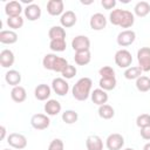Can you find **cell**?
<instances>
[{
    "mask_svg": "<svg viewBox=\"0 0 150 150\" xmlns=\"http://www.w3.org/2000/svg\"><path fill=\"white\" fill-rule=\"evenodd\" d=\"M0 130H1V139H4L5 136H6V128L4 125H1L0 127Z\"/></svg>",
    "mask_w": 150,
    "mask_h": 150,
    "instance_id": "cell-43",
    "label": "cell"
},
{
    "mask_svg": "<svg viewBox=\"0 0 150 150\" xmlns=\"http://www.w3.org/2000/svg\"><path fill=\"white\" fill-rule=\"evenodd\" d=\"M67 43L66 40H50L49 42V48L53 52H63L66 50Z\"/></svg>",
    "mask_w": 150,
    "mask_h": 150,
    "instance_id": "cell-35",
    "label": "cell"
},
{
    "mask_svg": "<svg viewBox=\"0 0 150 150\" xmlns=\"http://www.w3.org/2000/svg\"><path fill=\"white\" fill-rule=\"evenodd\" d=\"M134 13L139 18L146 16L150 13V4L146 1H138L134 7Z\"/></svg>",
    "mask_w": 150,
    "mask_h": 150,
    "instance_id": "cell-24",
    "label": "cell"
},
{
    "mask_svg": "<svg viewBox=\"0 0 150 150\" xmlns=\"http://www.w3.org/2000/svg\"><path fill=\"white\" fill-rule=\"evenodd\" d=\"M124 150H134V149H132V148H125Z\"/></svg>",
    "mask_w": 150,
    "mask_h": 150,
    "instance_id": "cell-45",
    "label": "cell"
},
{
    "mask_svg": "<svg viewBox=\"0 0 150 150\" xmlns=\"http://www.w3.org/2000/svg\"><path fill=\"white\" fill-rule=\"evenodd\" d=\"M123 14H124V9H112L109 14V20L114 26H120L123 19Z\"/></svg>",
    "mask_w": 150,
    "mask_h": 150,
    "instance_id": "cell-29",
    "label": "cell"
},
{
    "mask_svg": "<svg viewBox=\"0 0 150 150\" xmlns=\"http://www.w3.org/2000/svg\"><path fill=\"white\" fill-rule=\"evenodd\" d=\"M52 89L59 96H64L69 91V84L63 77H56L52 81Z\"/></svg>",
    "mask_w": 150,
    "mask_h": 150,
    "instance_id": "cell-9",
    "label": "cell"
},
{
    "mask_svg": "<svg viewBox=\"0 0 150 150\" xmlns=\"http://www.w3.org/2000/svg\"><path fill=\"white\" fill-rule=\"evenodd\" d=\"M77 21V18H76V14L73 12V11H66L61 18H60V23L63 28H70L73 27Z\"/></svg>",
    "mask_w": 150,
    "mask_h": 150,
    "instance_id": "cell-18",
    "label": "cell"
},
{
    "mask_svg": "<svg viewBox=\"0 0 150 150\" xmlns=\"http://www.w3.org/2000/svg\"><path fill=\"white\" fill-rule=\"evenodd\" d=\"M68 61L62 57V56H57V59L55 60V63H54V67H53V71H56V73H62L66 67L68 66Z\"/></svg>",
    "mask_w": 150,
    "mask_h": 150,
    "instance_id": "cell-36",
    "label": "cell"
},
{
    "mask_svg": "<svg viewBox=\"0 0 150 150\" xmlns=\"http://www.w3.org/2000/svg\"><path fill=\"white\" fill-rule=\"evenodd\" d=\"M71 47L76 52H84L90 49V40L86 35H76L71 40Z\"/></svg>",
    "mask_w": 150,
    "mask_h": 150,
    "instance_id": "cell-8",
    "label": "cell"
},
{
    "mask_svg": "<svg viewBox=\"0 0 150 150\" xmlns=\"http://www.w3.org/2000/svg\"><path fill=\"white\" fill-rule=\"evenodd\" d=\"M143 150H150V142H149V143H146V144L143 146Z\"/></svg>",
    "mask_w": 150,
    "mask_h": 150,
    "instance_id": "cell-44",
    "label": "cell"
},
{
    "mask_svg": "<svg viewBox=\"0 0 150 150\" xmlns=\"http://www.w3.org/2000/svg\"><path fill=\"white\" fill-rule=\"evenodd\" d=\"M115 63L120 68H129L132 63L131 53L128 49H118L115 53Z\"/></svg>",
    "mask_w": 150,
    "mask_h": 150,
    "instance_id": "cell-2",
    "label": "cell"
},
{
    "mask_svg": "<svg viewBox=\"0 0 150 150\" xmlns=\"http://www.w3.org/2000/svg\"><path fill=\"white\" fill-rule=\"evenodd\" d=\"M48 150H64V144L63 141L60 138H55L53 139L49 145H48Z\"/></svg>",
    "mask_w": 150,
    "mask_h": 150,
    "instance_id": "cell-40",
    "label": "cell"
},
{
    "mask_svg": "<svg viewBox=\"0 0 150 150\" xmlns=\"http://www.w3.org/2000/svg\"><path fill=\"white\" fill-rule=\"evenodd\" d=\"M23 13L26 19H28L29 21H35L41 16V8L36 4H30L26 6V8L23 9Z\"/></svg>",
    "mask_w": 150,
    "mask_h": 150,
    "instance_id": "cell-14",
    "label": "cell"
},
{
    "mask_svg": "<svg viewBox=\"0 0 150 150\" xmlns=\"http://www.w3.org/2000/svg\"><path fill=\"white\" fill-rule=\"evenodd\" d=\"M98 74L101 75L102 79H112V77H115V70L110 66H103L102 68H100Z\"/></svg>",
    "mask_w": 150,
    "mask_h": 150,
    "instance_id": "cell-37",
    "label": "cell"
},
{
    "mask_svg": "<svg viewBox=\"0 0 150 150\" xmlns=\"http://www.w3.org/2000/svg\"><path fill=\"white\" fill-rule=\"evenodd\" d=\"M91 87H93V81L90 77H86V76L81 77L71 88L73 97L77 101H86L91 94L90 93Z\"/></svg>",
    "mask_w": 150,
    "mask_h": 150,
    "instance_id": "cell-1",
    "label": "cell"
},
{
    "mask_svg": "<svg viewBox=\"0 0 150 150\" xmlns=\"http://www.w3.org/2000/svg\"><path fill=\"white\" fill-rule=\"evenodd\" d=\"M124 145V137L121 134H110L105 139V146L108 150H121Z\"/></svg>",
    "mask_w": 150,
    "mask_h": 150,
    "instance_id": "cell-5",
    "label": "cell"
},
{
    "mask_svg": "<svg viewBox=\"0 0 150 150\" xmlns=\"http://www.w3.org/2000/svg\"><path fill=\"white\" fill-rule=\"evenodd\" d=\"M7 26L12 29H19L23 26V18L20 16H14V18H7Z\"/></svg>",
    "mask_w": 150,
    "mask_h": 150,
    "instance_id": "cell-34",
    "label": "cell"
},
{
    "mask_svg": "<svg viewBox=\"0 0 150 150\" xmlns=\"http://www.w3.org/2000/svg\"><path fill=\"white\" fill-rule=\"evenodd\" d=\"M11 97L14 102L16 103H21L27 98V93L26 89L22 86H16L13 87V89L11 90Z\"/></svg>",
    "mask_w": 150,
    "mask_h": 150,
    "instance_id": "cell-22",
    "label": "cell"
},
{
    "mask_svg": "<svg viewBox=\"0 0 150 150\" xmlns=\"http://www.w3.org/2000/svg\"><path fill=\"white\" fill-rule=\"evenodd\" d=\"M64 4L62 0H49L47 2V12L52 16L62 15L64 12Z\"/></svg>",
    "mask_w": 150,
    "mask_h": 150,
    "instance_id": "cell-10",
    "label": "cell"
},
{
    "mask_svg": "<svg viewBox=\"0 0 150 150\" xmlns=\"http://www.w3.org/2000/svg\"><path fill=\"white\" fill-rule=\"evenodd\" d=\"M4 150H9V149H4Z\"/></svg>",
    "mask_w": 150,
    "mask_h": 150,
    "instance_id": "cell-46",
    "label": "cell"
},
{
    "mask_svg": "<svg viewBox=\"0 0 150 150\" xmlns=\"http://www.w3.org/2000/svg\"><path fill=\"white\" fill-rule=\"evenodd\" d=\"M136 40V33L131 29H125V30H122L121 33H118L117 38H116V41H117V45L121 46V47H127V46H130L135 42Z\"/></svg>",
    "mask_w": 150,
    "mask_h": 150,
    "instance_id": "cell-7",
    "label": "cell"
},
{
    "mask_svg": "<svg viewBox=\"0 0 150 150\" xmlns=\"http://www.w3.org/2000/svg\"><path fill=\"white\" fill-rule=\"evenodd\" d=\"M7 143L14 148V149H19L22 150L27 146V138L25 135L19 134V132H12L8 135L7 137Z\"/></svg>",
    "mask_w": 150,
    "mask_h": 150,
    "instance_id": "cell-4",
    "label": "cell"
},
{
    "mask_svg": "<svg viewBox=\"0 0 150 150\" xmlns=\"http://www.w3.org/2000/svg\"><path fill=\"white\" fill-rule=\"evenodd\" d=\"M43 109H45V112H46L48 116H56L59 112H61L62 107H61V103H60L59 101L50 98V100H48V101L45 103Z\"/></svg>",
    "mask_w": 150,
    "mask_h": 150,
    "instance_id": "cell-17",
    "label": "cell"
},
{
    "mask_svg": "<svg viewBox=\"0 0 150 150\" xmlns=\"http://www.w3.org/2000/svg\"><path fill=\"white\" fill-rule=\"evenodd\" d=\"M50 94H52V88L46 83L38 84L34 89V96L39 101H48Z\"/></svg>",
    "mask_w": 150,
    "mask_h": 150,
    "instance_id": "cell-12",
    "label": "cell"
},
{
    "mask_svg": "<svg viewBox=\"0 0 150 150\" xmlns=\"http://www.w3.org/2000/svg\"><path fill=\"white\" fill-rule=\"evenodd\" d=\"M101 5L105 9H112L116 6V1L115 0H102L101 1Z\"/></svg>",
    "mask_w": 150,
    "mask_h": 150,
    "instance_id": "cell-42",
    "label": "cell"
},
{
    "mask_svg": "<svg viewBox=\"0 0 150 150\" xmlns=\"http://www.w3.org/2000/svg\"><path fill=\"white\" fill-rule=\"evenodd\" d=\"M75 63L79 66H86L90 62L91 60V54L90 50H84V52H76L74 55Z\"/></svg>",
    "mask_w": 150,
    "mask_h": 150,
    "instance_id": "cell-25",
    "label": "cell"
},
{
    "mask_svg": "<svg viewBox=\"0 0 150 150\" xmlns=\"http://www.w3.org/2000/svg\"><path fill=\"white\" fill-rule=\"evenodd\" d=\"M134 23H135V15H134V13H131L130 11L124 9L123 19H122V22H121L120 27H122V28H130Z\"/></svg>",
    "mask_w": 150,
    "mask_h": 150,
    "instance_id": "cell-31",
    "label": "cell"
},
{
    "mask_svg": "<svg viewBox=\"0 0 150 150\" xmlns=\"http://www.w3.org/2000/svg\"><path fill=\"white\" fill-rule=\"evenodd\" d=\"M50 40H66V30L62 26H53L48 30Z\"/></svg>",
    "mask_w": 150,
    "mask_h": 150,
    "instance_id": "cell-23",
    "label": "cell"
},
{
    "mask_svg": "<svg viewBox=\"0 0 150 150\" xmlns=\"http://www.w3.org/2000/svg\"><path fill=\"white\" fill-rule=\"evenodd\" d=\"M136 125L138 128H145L150 125V115L149 114H141L136 118Z\"/></svg>",
    "mask_w": 150,
    "mask_h": 150,
    "instance_id": "cell-38",
    "label": "cell"
},
{
    "mask_svg": "<svg viewBox=\"0 0 150 150\" xmlns=\"http://www.w3.org/2000/svg\"><path fill=\"white\" fill-rule=\"evenodd\" d=\"M57 59V56L53 53H48L43 56L42 59V66L45 69L47 70H53V67H54V63H55V60Z\"/></svg>",
    "mask_w": 150,
    "mask_h": 150,
    "instance_id": "cell-33",
    "label": "cell"
},
{
    "mask_svg": "<svg viewBox=\"0 0 150 150\" xmlns=\"http://www.w3.org/2000/svg\"><path fill=\"white\" fill-rule=\"evenodd\" d=\"M87 150H103V141L97 135H90L86 139Z\"/></svg>",
    "mask_w": 150,
    "mask_h": 150,
    "instance_id": "cell-19",
    "label": "cell"
},
{
    "mask_svg": "<svg viewBox=\"0 0 150 150\" xmlns=\"http://www.w3.org/2000/svg\"><path fill=\"white\" fill-rule=\"evenodd\" d=\"M137 61L143 71H150V47H142L137 50Z\"/></svg>",
    "mask_w": 150,
    "mask_h": 150,
    "instance_id": "cell-3",
    "label": "cell"
},
{
    "mask_svg": "<svg viewBox=\"0 0 150 150\" xmlns=\"http://www.w3.org/2000/svg\"><path fill=\"white\" fill-rule=\"evenodd\" d=\"M89 26L94 30H102L107 26V19L102 13H95L89 20Z\"/></svg>",
    "mask_w": 150,
    "mask_h": 150,
    "instance_id": "cell-11",
    "label": "cell"
},
{
    "mask_svg": "<svg viewBox=\"0 0 150 150\" xmlns=\"http://www.w3.org/2000/svg\"><path fill=\"white\" fill-rule=\"evenodd\" d=\"M22 6L19 1H9L5 5V13L8 18H14V16H20L22 12Z\"/></svg>",
    "mask_w": 150,
    "mask_h": 150,
    "instance_id": "cell-13",
    "label": "cell"
},
{
    "mask_svg": "<svg viewBox=\"0 0 150 150\" xmlns=\"http://www.w3.org/2000/svg\"><path fill=\"white\" fill-rule=\"evenodd\" d=\"M15 61L14 53L11 49H2L0 52V64L2 68H9Z\"/></svg>",
    "mask_w": 150,
    "mask_h": 150,
    "instance_id": "cell-15",
    "label": "cell"
},
{
    "mask_svg": "<svg viewBox=\"0 0 150 150\" xmlns=\"http://www.w3.org/2000/svg\"><path fill=\"white\" fill-rule=\"evenodd\" d=\"M141 137L145 141H150V125L149 127H145V128H141Z\"/></svg>",
    "mask_w": 150,
    "mask_h": 150,
    "instance_id": "cell-41",
    "label": "cell"
},
{
    "mask_svg": "<svg viewBox=\"0 0 150 150\" xmlns=\"http://www.w3.org/2000/svg\"><path fill=\"white\" fill-rule=\"evenodd\" d=\"M117 84V81H116V77H112V79H100L98 81V86L101 89L105 90V91H109V90H112L115 89Z\"/></svg>",
    "mask_w": 150,
    "mask_h": 150,
    "instance_id": "cell-30",
    "label": "cell"
},
{
    "mask_svg": "<svg viewBox=\"0 0 150 150\" xmlns=\"http://www.w3.org/2000/svg\"><path fill=\"white\" fill-rule=\"evenodd\" d=\"M143 70L141 69L139 66H135V67H129L124 70V77L127 80H137L139 76H142Z\"/></svg>",
    "mask_w": 150,
    "mask_h": 150,
    "instance_id": "cell-27",
    "label": "cell"
},
{
    "mask_svg": "<svg viewBox=\"0 0 150 150\" xmlns=\"http://www.w3.org/2000/svg\"><path fill=\"white\" fill-rule=\"evenodd\" d=\"M18 41V34L14 30L2 29L0 32V42L4 45H13Z\"/></svg>",
    "mask_w": 150,
    "mask_h": 150,
    "instance_id": "cell-21",
    "label": "cell"
},
{
    "mask_svg": "<svg viewBox=\"0 0 150 150\" xmlns=\"http://www.w3.org/2000/svg\"><path fill=\"white\" fill-rule=\"evenodd\" d=\"M79 120V114L75 110H66L62 112V121L67 124H73L75 122H77Z\"/></svg>",
    "mask_w": 150,
    "mask_h": 150,
    "instance_id": "cell-32",
    "label": "cell"
},
{
    "mask_svg": "<svg viewBox=\"0 0 150 150\" xmlns=\"http://www.w3.org/2000/svg\"><path fill=\"white\" fill-rule=\"evenodd\" d=\"M76 73H77L76 67L73 66V64H68V66L66 67V69H64L61 74H62V77H63V79L70 80V79H73V77L76 75Z\"/></svg>",
    "mask_w": 150,
    "mask_h": 150,
    "instance_id": "cell-39",
    "label": "cell"
},
{
    "mask_svg": "<svg viewBox=\"0 0 150 150\" xmlns=\"http://www.w3.org/2000/svg\"><path fill=\"white\" fill-rule=\"evenodd\" d=\"M136 88L138 91H142V93H146L150 90V77L148 76H139L137 80H136Z\"/></svg>",
    "mask_w": 150,
    "mask_h": 150,
    "instance_id": "cell-28",
    "label": "cell"
},
{
    "mask_svg": "<svg viewBox=\"0 0 150 150\" xmlns=\"http://www.w3.org/2000/svg\"><path fill=\"white\" fill-rule=\"evenodd\" d=\"M21 74H20V71H18V70H15V69H9L6 74H5V81L9 84V86H12V87H16V86H19L20 84V82H21Z\"/></svg>",
    "mask_w": 150,
    "mask_h": 150,
    "instance_id": "cell-20",
    "label": "cell"
},
{
    "mask_svg": "<svg viewBox=\"0 0 150 150\" xmlns=\"http://www.w3.org/2000/svg\"><path fill=\"white\" fill-rule=\"evenodd\" d=\"M30 124L36 130H45L50 125V120L48 115L45 114H34L30 118Z\"/></svg>",
    "mask_w": 150,
    "mask_h": 150,
    "instance_id": "cell-6",
    "label": "cell"
},
{
    "mask_svg": "<svg viewBox=\"0 0 150 150\" xmlns=\"http://www.w3.org/2000/svg\"><path fill=\"white\" fill-rule=\"evenodd\" d=\"M90 97H91V101H93L95 104H97L98 107L102 105V104H105L107 101H108V98H109L107 91L103 90V89H101V88L94 89V90L91 91V94H90Z\"/></svg>",
    "mask_w": 150,
    "mask_h": 150,
    "instance_id": "cell-16",
    "label": "cell"
},
{
    "mask_svg": "<svg viewBox=\"0 0 150 150\" xmlns=\"http://www.w3.org/2000/svg\"><path fill=\"white\" fill-rule=\"evenodd\" d=\"M98 116L103 120H110L115 116V110L110 104H102L98 107Z\"/></svg>",
    "mask_w": 150,
    "mask_h": 150,
    "instance_id": "cell-26",
    "label": "cell"
}]
</instances>
